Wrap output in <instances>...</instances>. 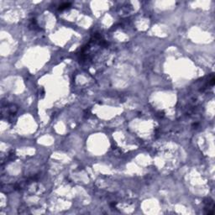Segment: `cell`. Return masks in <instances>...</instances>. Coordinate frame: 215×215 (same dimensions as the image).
Segmentation results:
<instances>
[{
    "mask_svg": "<svg viewBox=\"0 0 215 215\" xmlns=\"http://www.w3.org/2000/svg\"><path fill=\"white\" fill-rule=\"evenodd\" d=\"M17 111H18V108H17V106H15V105H7V106H6V109L4 108H2V115H3V117L4 115H6V118H7V119H10L14 117V114L17 113Z\"/></svg>",
    "mask_w": 215,
    "mask_h": 215,
    "instance_id": "cell-1",
    "label": "cell"
},
{
    "mask_svg": "<svg viewBox=\"0 0 215 215\" xmlns=\"http://www.w3.org/2000/svg\"><path fill=\"white\" fill-rule=\"evenodd\" d=\"M205 203V210L207 214H213V208H214V203L213 201L210 198L207 199V202H204Z\"/></svg>",
    "mask_w": 215,
    "mask_h": 215,
    "instance_id": "cell-2",
    "label": "cell"
},
{
    "mask_svg": "<svg viewBox=\"0 0 215 215\" xmlns=\"http://www.w3.org/2000/svg\"><path fill=\"white\" fill-rule=\"evenodd\" d=\"M71 6V3H63V4H61V5H60V7H59V10H63V9H66V8H68Z\"/></svg>",
    "mask_w": 215,
    "mask_h": 215,
    "instance_id": "cell-3",
    "label": "cell"
}]
</instances>
